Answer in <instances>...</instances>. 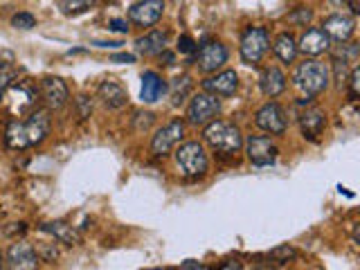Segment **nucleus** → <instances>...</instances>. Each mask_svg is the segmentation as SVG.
Instances as JSON below:
<instances>
[{
	"label": "nucleus",
	"mask_w": 360,
	"mask_h": 270,
	"mask_svg": "<svg viewBox=\"0 0 360 270\" xmlns=\"http://www.w3.org/2000/svg\"><path fill=\"white\" fill-rule=\"evenodd\" d=\"M50 133V110L37 108L25 120H9L5 129V144L14 151L30 149L45 140Z\"/></svg>",
	"instance_id": "obj_1"
},
{
	"label": "nucleus",
	"mask_w": 360,
	"mask_h": 270,
	"mask_svg": "<svg viewBox=\"0 0 360 270\" xmlns=\"http://www.w3.org/2000/svg\"><path fill=\"white\" fill-rule=\"evenodd\" d=\"M202 138H205V142L214 151L225 153V155L239 153L243 146V135H241L239 127H234L232 122H225V120L210 122L205 131H202Z\"/></svg>",
	"instance_id": "obj_2"
},
{
	"label": "nucleus",
	"mask_w": 360,
	"mask_h": 270,
	"mask_svg": "<svg viewBox=\"0 0 360 270\" xmlns=\"http://www.w3.org/2000/svg\"><path fill=\"white\" fill-rule=\"evenodd\" d=\"M292 84H295L300 93H304L307 97L320 95V93H324V88L329 86V68H326L322 61L307 59L295 68V72H292Z\"/></svg>",
	"instance_id": "obj_3"
},
{
	"label": "nucleus",
	"mask_w": 360,
	"mask_h": 270,
	"mask_svg": "<svg viewBox=\"0 0 360 270\" xmlns=\"http://www.w3.org/2000/svg\"><path fill=\"white\" fill-rule=\"evenodd\" d=\"M178 169L189 178H198L207 172V153L200 142H185L176 149Z\"/></svg>",
	"instance_id": "obj_4"
},
{
	"label": "nucleus",
	"mask_w": 360,
	"mask_h": 270,
	"mask_svg": "<svg viewBox=\"0 0 360 270\" xmlns=\"http://www.w3.org/2000/svg\"><path fill=\"white\" fill-rule=\"evenodd\" d=\"M270 48V34L266 27H248L241 37V59L248 65H257Z\"/></svg>",
	"instance_id": "obj_5"
},
{
	"label": "nucleus",
	"mask_w": 360,
	"mask_h": 270,
	"mask_svg": "<svg viewBox=\"0 0 360 270\" xmlns=\"http://www.w3.org/2000/svg\"><path fill=\"white\" fill-rule=\"evenodd\" d=\"M37 97H39V90L30 82L11 86L7 93V108L11 115H14L11 120H20L22 115H30V112L37 110Z\"/></svg>",
	"instance_id": "obj_6"
},
{
	"label": "nucleus",
	"mask_w": 360,
	"mask_h": 270,
	"mask_svg": "<svg viewBox=\"0 0 360 270\" xmlns=\"http://www.w3.org/2000/svg\"><path fill=\"white\" fill-rule=\"evenodd\" d=\"M221 112V101L217 97H212L207 93H198L191 97L189 108H187V122L191 127H202V124L214 122Z\"/></svg>",
	"instance_id": "obj_7"
},
{
	"label": "nucleus",
	"mask_w": 360,
	"mask_h": 270,
	"mask_svg": "<svg viewBox=\"0 0 360 270\" xmlns=\"http://www.w3.org/2000/svg\"><path fill=\"white\" fill-rule=\"evenodd\" d=\"M228 61V48L219 41H202L196 48V63L202 72H217Z\"/></svg>",
	"instance_id": "obj_8"
},
{
	"label": "nucleus",
	"mask_w": 360,
	"mask_h": 270,
	"mask_svg": "<svg viewBox=\"0 0 360 270\" xmlns=\"http://www.w3.org/2000/svg\"><path fill=\"white\" fill-rule=\"evenodd\" d=\"M245 153H248V160L255 167H268L275 162L277 146L273 144V140L266 138V135H250L245 142Z\"/></svg>",
	"instance_id": "obj_9"
},
{
	"label": "nucleus",
	"mask_w": 360,
	"mask_h": 270,
	"mask_svg": "<svg viewBox=\"0 0 360 270\" xmlns=\"http://www.w3.org/2000/svg\"><path fill=\"white\" fill-rule=\"evenodd\" d=\"M255 124L270 135H281L286 131V112L275 101H268V104H264L257 110Z\"/></svg>",
	"instance_id": "obj_10"
},
{
	"label": "nucleus",
	"mask_w": 360,
	"mask_h": 270,
	"mask_svg": "<svg viewBox=\"0 0 360 270\" xmlns=\"http://www.w3.org/2000/svg\"><path fill=\"white\" fill-rule=\"evenodd\" d=\"M185 135V122L183 120H174L169 122L167 127H162L153 135V142H151V151L155 155H167L174 146L183 140Z\"/></svg>",
	"instance_id": "obj_11"
},
{
	"label": "nucleus",
	"mask_w": 360,
	"mask_h": 270,
	"mask_svg": "<svg viewBox=\"0 0 360 270\" xmlns=\"http://www.w3.org/2000/svg\"><path fill=\"white\" fill-rule=\"evenodd\" d=\"M7 268L9 270H37L39 255L27 241L11 243L7 250Z\"/></svg>",
	"instance_id": "obj_12"
},
{
	"label": "nucleus",
	"mask_w": 360,
	"mask_h": 270,
	"mask_svg": "<svg viewBox=\"0 0 360 270\" xmlns=\"http://www.w3.org/2000/svg\"><path fill=\"white\" fill-rule=\"evenodd\" d=\"M165 3L162 0H144V3H135L129 9V18L140 27H151L162 18Z\"/></svg>",
	"instance_id": "obj_13"
},
{
	"label": "nucleus",
	"mask_w": 360,
	"mask_h": 270,
	"mask_svg": "<svg viewBox=\"0 0 360 270\" xmlns=\"http://www.w3.org/2000/svg\"><path fill=\"white\" fill-rule=\"evenodd\" d=\"M202 88L207 90V95L212 97H232L239 88V77L234 70H223L219 75H214L202 82Z\"/></svg>",
	"instance_id": "obj_14"
},
{
	"label": "nucleus",
	"mask_w": 360,
	"mask_h": 270,
	"mask_svg": "<svg viewBox=\"0 0 360 270\" xmlns=\"http://www.w3.org/2000/svg\"><path fill=\"white\" fill-rule=\"evenodd\" d=\"M41 97L45 99L48 108L59 110L65 106V101H68V86L59 77H45L41 82Z\"/></svg>",
	"instance_id": "obj_15"
},
{
	"label": "nucleus",
	"mask_w": 360,
	"mask_h": 270,
	"mask_svg": "<svg viewBox=\"0 0 360 270\" xmlns=\"http://www.w3.org/2000/svg\"><path fill=\"white\" fill-rule=\"evenodd\" d=\"M331 48L329 37L320 27H311L302 34V39L297 43V52H304L307 56H320Z\"/></svg>",
	"instance_id": "obj_16"
},
{
	"label": "nucleus",
	"mask_w": 360,
	"mask_h": 270,
	"mask_svg": "<svg viewBox=\"0 0 360 270\" xmlns=\"http://www.w3.org/2000/svg\"><path fill=\"white\" fill-rule=\"evenodd\" d=\"M326 127V115L320 108H307L300 115V131L307 140H318Z\"/></svg>",
	"instance_id": "obj_17"
},
{
	"label": "nucleus",
	"mask_w": 360,
	"mask_h": 270,
	"mask_svg": "<svg viewBox=\"0 0 360 270\" xmlns=\"http://www.w3.org/2000/svg\"><path fill=\"white\" fill-rule=\"evenodd\" d=\"M326 37H329V41H347L349 37L354 34V18L349 16H342V14H335V16H329L324 18L322 27H320Z\"/></svg>",
	"instance_id": "obj_18"
},
{
	"label": "nucleus",
	"mask_w": 360,
	"mask_h": 270,
	"mask_svg": "<svg viewBox=\"0 0 360 270\" xmlns=\"http://www.w3.org/2000/svg\"><path fill=\"white\" fill-rule=\"evenodd\" d=\"M99 99L104 101L106 108H122V106H127L129 95L122 84L112 82V79H106V82H101V86H99Z\"/></svg>",
	"instance_id": "obj_19"
},
{
	"label": "nucleus",
	"mask_w": 360,
	"mask_h": 270,
	"mask_svg": "<svg viewBox=\"0 0 360 270\" xmlns=\"http://www.w3.org/2000/svg\"><path fill=\"white\" fill-rule=\"evenodd\" d=\"M259 86H262V93L268 97H277L286 90V75L279 70V68L270 65L259 77Z\"/></svg>",
	"instance_id": "obj_20"
},
{
	"label": "nucleus",
	"mask_w": 360,
	"mask_h": 270,
	"mask_svg": "<svg viewBox=\"0 0 360 270\" xmlns=\"http://www.w3.org/2000/svg\"><path fill=\"white\" fill-rule=\"evenodd\" d=\"M167 32L162 30H153L149 34H144L138 41H135V48H138L140 54H146V56H153V54H162L165 48H167Z\"/></svg>",
	"instance_id": "obj_21"
},
{
	"label": "nucleus",
	"mask_w": 360,
	"mask_h": 270,
	"mask_svg": "<svg viewBox=\"0 0 360 270\" xmlns=\"http://www.w3.org/2000/svg\"><path fill=\"white\" fill-rule=\"evenodd\" d=\"M167 90L165 82H162V77L149 70V72H144L142 75V99L146 101V104H153V101L160 99V95Z\"/></svg>",
	"instance_id": "obj_22"
},
{
	"label": "nucleus",
	"mask_w": 360,
	"mask_h": 270,
	"mask_svg": "<svg viewBox=\"0 0 360 270\" xmlns=\"http://www.w3.org/2000/svg\"><path fill=\"white\" fill-rule=\"evenodd\" d=\"M43 232L52 234L56 241H61L65 245H77L79 243V232L72 228V225H68L63 221H54V223H43L41 225Z\"/></svg>",
	"instance_id": "obj_23"
},
{
	"label": "nucleus",
	"mask_w": 360,
	"mask_h": 270,
	"mask_svg": "<svg viewBox=\"0 0 360 270\" xmlns=\"http://www.w3.org/2000/svg\"><path fill=\"white\" fill-rule=\"evenodd\" d=\"M273 50H275L279 61L292 63V61H295V56H297V43H295V39H292L288 32H281L279 37L275 39Z\"/></svg>",
	"instance_id": "obj_24"
},
{
	"label": "nucleus",
	"mask_w": 360,
	"mask_h": 270,
	"mask_svg": "<svg viewBox=\"0 0 360 270\" xmlns=\"http://www.w3.org/2000/svg\"><path fill=\"white\" fill-rule=\"evenodd\" d=\"M191 93V77H178L176 82L172 84V104L178 106V104H183L185 97Z\"/></svg>",
	"instance_id": "obj_25"
},
{
	"label": "nucleus",
	"mask_w": 360,
	"mask_h": 270,
	"mask_svg": "<svg viewBox=\"0 0 360 270\" xmlns=\"http://www.w3.org/2000/svg\"><path fill=\"white\" fill-rule=\"evenodd\" d=\"M34 25H37V18L30 11H18V14L11 16V27L16 30H32Z\"/></svg>",
	"instance_id": "obj_26"
},
{
	"label": "nucleus",
	"mask_w": 360,
	"mask_h": 270,
	"mask_svg": "<svg viewBox=\"0 0 360 270\" xmlns=\"http://www.w3.org/2000/svg\"><path fill=\"white\" fill-rule=\"evenodd\" d=\"M333 70H335V84L345 88L347 82H349V75H352V68H349V63L340 61V59H333Z\"/></svg>",
	"instance_id": "obj_27"
},
{
	"label": "nucleus",
	"mask_w": 360,
	"mask_h": 270,
	"mask_svg": "<svg viewBox=\"0 0 360 270\" xmlns=\"http://www.w3.org/2000/svg\"><path fill=\"white\" fill-rule=\"evenodd\" d=\"M347 86H349V99L356 101L358 95H360V70H358V68H352V75H349Z\"/></svg>",
	"instance_id": "obj_28"
},
{
	"label": "nucleus",
	"mask_w": 360,
	"mask_h": 270,
	"mask_svg": "<svg viewBox=\"0 0 360 270\" xmlns=\"http://www.w3.org/2000/svg\"><path fill=\"white\" fill-rule=\"evenodd\" d=\"M56 7H59L63 14L70 16V14H79V11L90 9V7H93V3H63V0H61V3H56Z\"/></svg>",
	"instance_id": "obj_29"
},
{
	"label": "nucleus",
	"mask_w": 360,
	"mask_h": 270,
	"mask_svg": "<svg viewBox=\"0 0 360 270\" xmlns=\"http://www.w3.org/2000/svg\"><path fill=\"white\" fill-rule=\"evenodd\" d=\"M196 48H198V45L194 43V39L187 37V34H185V37H180V39H178V52H183V54H194Z\"/></svg>",
	"instance_id": "obj_30"
},
{
	"label": "nucleus",
	"mask_w": 360,
	"mask_h": 270,
	"mask_svg": "<svg viewBox=\"0 0 360 270\" xmlns=\"http://www.w3.org/2000/svg\"><path fill=\"white\" fill-rule=\"evenodd\" d=\"M311 16H313V11H311V9L300 7V9H297V14H290L288 20H290V22H300V25H307V22L311 20Z\"/></svg>",
	"instance_id": "obj_31"
},
{
	"label": "nucleus",
	"mask_w": 360,
	"mask_h": 270,
	"mask_svg": "<svg viewBox=\"0 0 360 270\" xmlns=\"http://www.w3.org/2000/svg\"><path fill=\"white\" fill-rule=\"evenodd\" d=\"M77 106H79V117L84 120V117H88V115H90V110H93V101H90L88 97H84V95H82V97L77 99Z\"/></svg>",
	"instance_id": "obj_32"
},
{
	"label": "nucleus",
	"mask_w": 360,
	"mask_h": 270,
	"mask_svg": "<svg viewBox=\"0 0 360 270\" xmlns=\"http://www.w3.org/2000/svg\"><path fill=\"white\" fill-rule=\"evenodd\" d=\"M273 257L275 259H290V257H295V250H292L290 245H281V248H277V250H273Z\"/></svg>",
	"instance_id": "obj_33"
},
{
	"label": "nucleus",
	"mask_w": 360,
	"mask_h": 270,
	"mask_svg": "<svg viewBox=\"0 0 360 270\" xmlns=\"http://www.w3.org/2000/svg\"><path fill=\"white\" fill-rule=\"evenodd\" d=\"M110 30L127 34V32H129V22H127V20H122V18H112V20H110Z\"/></svg>",
	"instance_id": "obj_34"
},
{
	"label": "nucleus",
	"mask_w": 360,
	"mask_h": 270,
	"mask_svg": "<svg viewBox=\"0 0 360 270\" xmlns=\"http://www.w3.org/2000/svg\"><path fill=\"white\" fill-rule=\"evenodd\" d=\"M11 82V72H0V99L5 97V90L9 88Z\"/></svg>",
	"instance_id": "obj_35"
},
{
	"label": "nucleus",
	"mask_w": 360,
	"mask_h": 270,
	"mask_svg": "<svg viewBox=\"0 0 360 270\" xmlns=\"http://www.w3.org/2000/svg\"><path fill=\"white\" fill-rule=\"evenodd\" d=\"M219 270H243V264L239 262V259H230V262L221 264Z\"/></svg>",
	"instance_id": "obj_36"
},
{
	"label": "nucleus",
	"mask_w": 360,
	"mask_h": 270,
	"mask_svg": "<svg viewBox=\"0 0 360 270\" xmlns=\"http://www.w3.org/2000/svg\"><path fill=\"white\" fill-rule=\"evenodd\" d=\"M110 61H115V63H135V56L129 54V52H124V54H112V59Z\"/></svg>",
	"instance_id": "obj_37"
},
{
	"label": "nucleus",
	"mask_w": 360,
	"mask_h": 270,
	"mask_svg": "<svg viewBox=\"0 0 360 270\" xmlns=\"http://www.w3.org/2000/svg\"><path fill=\"white\" fill-rule=\"evenodd\" d=\"M180 270H212V268L205 264H198V262H185L183 266H180Z\"/></svg>",
	"instance_id": "obj_38"
},
{
	"label": "nucleus",
	"mask_w": 360,
	"mask_h": 270,
	"mask_svg": "<svg viewBox=\"0 0 360 270\" xmlns=\"http://www.w3.org/2000/svg\"><path fill=\"white\" fill-rule=\"evenodd\" d=\"M347 5L352 7V11H354V14H358V11H360V9H358V7H360L358 3H347Z\"/></svg>",
	"instance_id": "obj_39"
},
{
	"label": "nucleus",
	"mask_w": 360,
	"mask_h": 270,
	"mask_svg": "<svg viewBox=\"0 0 360 270\" xmlns=\"http://www.w3.org/2000/svg\"><path fill=\"white\" fill-rule=\"evenodd\" d=\"M0 268H3V252H0Z\"/></svg>",
	"instance_id": "obj_40"
},
{
	"label": "nucleus",
	"mask_w": 360,
	"mask_h": 270,
	"mask_svg": "<svg viewBox=\"0 0 360 270\" xmlns=\"http://www.w3.org/2000/svg\"><path fill=\"white\" fill-rule=\"evenodd\" d=\"M151 270H172V268H151Z\"/></svg>",
	"instance_id": "obj_41"
}]
</instances>
